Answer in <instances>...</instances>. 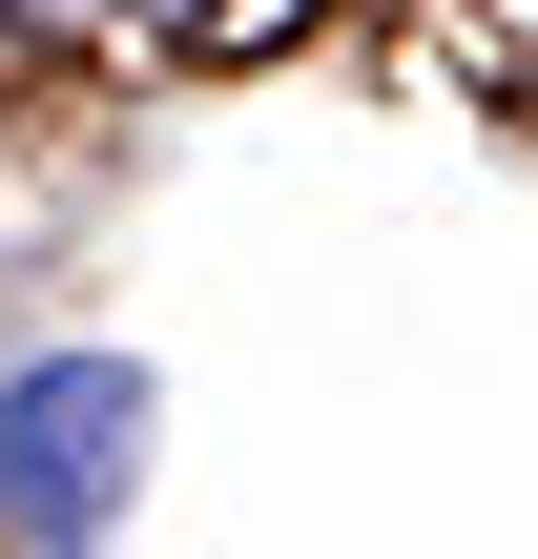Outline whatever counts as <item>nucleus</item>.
I'll return each mask as SVG.
<instances>
[{"label":"nucleus","mask_w":538,"mask_h":559,"mask_svg":"<svg viewBox=\"0 0 538 559\" xmlns=\"http://www.w3.org/2000/svg\"><path fill=\"white\" fill-rule=\"evenodd\" d=\"M124 498H145V373H124V353L0 373V519H21V539H104Z\"/></svg>","instance_id":"nucleus-1"}]
</instances>
